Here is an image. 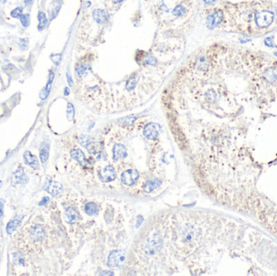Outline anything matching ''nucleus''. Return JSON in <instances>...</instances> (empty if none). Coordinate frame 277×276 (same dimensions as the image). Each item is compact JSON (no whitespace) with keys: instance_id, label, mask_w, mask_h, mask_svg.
<instances>
[{"instance_id":"obj_1","label":"nucleus","mask_w":277,"mask_h":276,"mask_svg":"<svg viewBox=\"0 0 277 276\" xmlns=\"http://www.w3.org/2000/svg\"><path fill=\"white\" fill-rule=\"evenodd\" d=\"M151 12L160 26L180 31L188 28L194 20V0H146Z\"/></svg>"},{"instance_id":"obj_2","label":"nucleus","mask_w":277,"mask_h":276,"mask_svg":"<svg viewBox=\"0 0 277 276\" xmlns=\"http://www.w3.org/2000/svg\"><path fill=\"white\" fill-rule=\"evenodd\" d=\"M108 20L109 15L106 11L101 9H94L84 15L79 26V35L89 42L96 41L104 30Z\"/></svg>"},{"instance_id":"obj_3","label":"nucleus","mask_w":277,"mask_h":276,"mask_svg":"<svg viewBox=\"0 0 277 276\" xmlns=\"http://www.w3.org/2000/svg\"><path fill=\"white\" fill-rule=\"evenodd\" d=\"M274 20V14L268 10L257 11L255 15V24L260 29L266 28L271 24Z\"/></svg>"},{"instance_id":"obj_4","label":"nucleus","mask_w":277,"mask_h":276,"mask_svg":"<svg viewBox=\"0 0 277 276\" xmlns=\"http://www.w3.org/2000/svg\"><path fill=\"white\" fill-rule=\"evenodd\" d=\"M126 262V253L124 250H118L110 253L107 261V266L110 268H120Z\"/></svg>"},{"instance_id":"obj_5","label":"nucleus","mask_w":277,"mask_h":276,"mask_svg":"<svg viewBox=\"0 0 277 276\" xmlns=\"http://www.w3.org/2000/svg\"><path fill=\"white\" fill-rule=\"evenodd\" d=\"M224 19V13L221 10H215L207 17V26L208 28H216L222 22Z\"/></svg>"},{"instance_id":"obj_6","label":"nucleus","mask_w":277,"mask_h":276,"mask_svg":"<svg viewBox=\"0 0 277 276\" xmlns=\"http://www.w3.org/2000/svg\"><path fill=\"white\" fill-rule=\"evenodd\" d=\"M140 174L137 170L127 169L121 175V181L127 185H132L138 180Z\"/></svg>"},{"instance_id":"obj_7","label":"nucleus","mask_w":277,"mask_h":276,"mask_svg":"<svg viewBox=\"0 0 277 276\" xmlns=\"http://www.w3.org/2000/svg\"><path fill=\"white\" fill-rule=\"evenodd\" d=\"M116 177L115 170L111 166H107L105 168L100 170L99 179L102 182H110Z\"/></svg>"},{"instance_id":"obj_8","label":"nucleus","mask_w":277,"mask_h":276,"mask_svg":"<svg viewBox=\"0 0 277 276\" xmlns=\"http://www.w3.org/2000/svg\"><path fill=\"white\" fill-rule=\"evenodd\" d=\"M144 135L148 139L155 140L159 137V131L157 128V125L155 123H149L145 126L144 129Z\"/></svg>"},{"instance_id":"obj_9","label":"nucleus","mask_w":277,"mask_h":276,"mask_svg":"<svg viewBox=\"0 0 277 276\" xmlns=\"http://www.w3.org/2000/svg\"><path fill=\"white\" fill-rule=\"evenodd\" d=\"M45 189L52 195H57L63 190V185L55 181H48L45 185Z\"/></svg>"},{"instance_id":"obj_10","label":"nucleus","mask_w":277,"mask_h":276,"mask_svg":"<svg viewBox=\"0 0 277 276\" xmlns=\"http://www.w3.org/2000/svg\"><path fill=\"white\" fill-rule=\"evenodd\" d=\"M12 181L14 184H25L29 181V177L25 175L24 168L20 167L12 174Z\"/></svg>"},{"instance_id":"obj_11","label":"nucleus","mask_w":277,"mask_h":276,"mask_svg":"<svg viewBox=\"0 0 277 276\" xmlns=\"http://www.w3.org/2000/svg\"><path fill=\"white\" fill-rule=\"evenodd\" d=\"M24 160L25 164L30 166L31 168H33L34 169L39 168V162H38L37 157L32 154L29 151H26L24 152Z\"/></svg>"},{"instance_id":"obj_12","label":"nucleus","mask_w":277,"mask_h":276,"mask_svg":"<svg viewBox=\"0 0 277 276\" xmlns=\"http://www.w3.org/2000/svg\"><path fill=\"white\" fill-rule=\"evenodd\" d=\"M105 7L109 11H116L120 8L127 0H103Z\"/></svg>"},{"instance_id":"obj_13","label":"nucleus","mask_w":277,"mask_h":276,"mask_svg":"<svg viewBox=\"0 0 277 276\" xmlns=\"http://www.w3.org/2000/svg\"><path fill=\"white\" fill-rule=\"evenodd\" d=\"M71 156L75 160H76L81 166L85 165L87 164V159L84 152L80 149H75L71 152Z\"/></svg>"},{"instance_id":"obj_14","label":"nucleus","mask_w":277,"mask_h":276,"mask_svg":"<svg viewBox=\"0 0 277 276\" xmlns=\"http://www.w3.org/2000/svg\"><path fill=\"white\" fill-rule=\"evenodd\" d=\"M113 156L114 160H118L121 157L126 156V148L122 144H115L113 149Z\"/></svg>"},{"instance_id":"obj_15","label":"nucleus","mask_w":277,"mask_h":276,"mask_svg":"<svg viewBox=\"0 0 277 276\" xmlns=\"http://www.w3.org/2000/svg\"><path fill=\"white\" fill-rule=\"evenodd\" d=\"M53 79H54V73L52 71L50 72V75H49V80L46 83V87H44L42 91L40 92V97L42 100H45L47 98V96H49V93H50V89H51V85L53 83Z\"/></svg>"},{"instance_id":"obj_16","label":"nucleus","mask_w":277,"mask_h":276,"mask_svg":"<svg viewBox=\"0 0 277 276\" xmlns=\"http://www.w3.org/2000/svg\"><path fill=\"white\" fill-rule=\"evenodd\" d=\"M65 217L67 223H69V224L74 223L76 220L77 217H78V212H77L76 209L74 208V207H68L66 210Z\"/></svg>"},{"instance_id":"obj_17","label":"nucleus","mask_w":277,"mask_h":276,"mask_svg":"<svg viewBox=\"0 0 277 276\" xmlns=\"http://www.w3.org/2000/svg\"><path fill=\"white\" fill-rule=\"evenodd\" d=\"M22 219H23V215H20V216L17 215L16 217H15V219H14L13 220H11V221L9 222L7 226V233H8V234H11V233H13L14 231L16 229V228H17V227L20 224V223H21Z\"/></svg>"},{"instance_id":"obj_18","label":"nucleus","mask_w":277,"mask_h":276,"mask_svg":"<svg viewBox=\"0 0 277 276\" xmlns=\"http://www.w3.org/2000/svg\"><path fill=\"white\" fill-rule=\"evenodd\" d=\"M31 237L33 238L34 241H40L43 239L45 237V230L41 226H35L32 229L31 232Z\"/></svg>"},{"instance_id":"obj_19","label":"nucleus","mask_w":277,"mask_h":276,"mask_svg":"<svg viewBox=\"0 0 277 276\" xmlns=\"http://www.w3.org/2000/svg\"><path fill=\"white\" fill-rule=\"evenodd\" d=\"M84 211H85V213L89 216H92L94 215L95 214H96L98 212V207L97 205L93 202H89L88 203H87L85 206V208H84Z\"/></svg>"},{"instance_id":"obj_20","label":"nucleus","mask_w":277,"mask_h":276,"mask_svg":"<svg viewBox=\"0 0 277 276\" xmlns=\"http://www.w3.org/2000/svg\"><path fill=\"white\" fill-rule=\"evenodd\" d=\"M264 77L266 78L267 80L274 81L277 79V70L274 67H270L265 71L264 73Z\"/></svg>"},{"instance_id":"obj_21","label":"nucleus","mask_w":277,"mask_h":276,"mask_svg":"<svg viewBox=\"0 0 277 276\" xmlns=\"http://www.w3.org/2000/svg\"><path fill=\"white\" fill-rule=\"evenodd\" d=\"M40 158L42 163H46L49 158V145L43 144L40 150Z\"/></svg>"},{"instance_id":"obj_22","label":"nucleus","mask_w":277,"mask_h":276,"mask_svg":"<svg viewBox=\"0 0 277 276\" xmlns=\"http://www.w3.org/2000/svg\"><path fill=\"white\" fill-rule=\"evenodd\" d=\"M38 20H39V24H38V30L42 31V29L45 28V27L46 26L47 24V18H46V14L42 12V11H39L38 13Z\"/></svg>"},{"instance_id":"obj_23","label":"nucleus","mask_w":277,"mask_h":276,"mask_svg":"<svg viewBox=\"0 0 277 276\" xmlns=\"http://www.w3.org/2000/svg\"><path fill=\"white\" fill-rule=\"evenodd\" d=\"M160 182L158 181L154 180V181H147V183L145 184V186H144V191L146 193H150L151 191H153V189H155L157 187L159 186Z\"/></svg>"},{"instance_id":"obj_24","label":"nucleus","mask_w":277,"mask_h":276,"mask_svg":"<svg viewBox=\"0 0 277 276\" xmlns=\"http://www.w3.org/2000/svg\"><path fill=\"white\" fill-rule=\"evenodd\" d=\"M20 20L21 22L22 25L24 28H26L30 24V15L29 14H24V15L22 14L20 16Z\"/></svg>"},{"instance_id":"obj_25","label":"nucleus","mask_w":277,"mask_h":276,"mask_svg":"<svg viewBox=\"0 0 277 276\" xmlns=\"http://www.w3.org/2000/svg\"><path fill=\"white\" fill-rule=\"evenodd\" d=\"M67 118L69 121L72 120L74 117V107L71 103H68L67 104Z\"/></svg>"},{"instance_id":"obj_26","label":"nucleus","mask_w":277,"mask_h":276,"mask_svg":"<svg viewBox=\"0 0 277 276\" xmlns=\"http://www.w3.org/2000/svg\"><path fill=\"white\" fill-rule=\"evenodd\" d=\"M22 11H23V7H16V8L14 9L13 11H11V15L13 18H20V15H22Z\"/></svg>"},{"instance_id":"obj_27","label":"nucleus","mask_w":277,"mask_h":276,"mask_svg":"<svg viewBox=\"0 0 277 276\" xmlns=\"http://www.w3.org/2000/svg\"><path fill=\"white\" fill-rule=\"evenodd\" d=\"M4 204L5 201L4 199L1 198L0 199V218L3 215V211H4Z\"/></svg>"},{"instance_id":"obj_28","label":"nucleus","mask_w":277,"mask_h":276,"mask_svg":"<svg viewBox=\"0 0 277 276\" xmlns=\"http://www.w3.org/2000/svg\"><path fill=\"white\" fill-rule=\"evenodd\" d=\"M20 45L22 47V49H27V47L29 46V42H28L27 39H20Z\"/></svg>"},{"instance_id":"obj_29","label":"nucleus","mask_w":277,"mask_h":276,"mask_svg":"<svg viewBox=\"0 0 277 276\" xmlns=\"http://www.w3.org/2000/svg\"><path fill=\"white\" fill-rule=\"evenodd\" d=\"M60 59H61V55H52L51 56V59H52V61L55 63V64H58L60 61Z\"/></svg>"},{"instance_id":"obj_30","label":"nucleus","mask_w":277,"mask_h":276,"mask_svg":"<svg viewBox=\"0 0 277 276\" xmlns=\"http://www.w3.org/2000/svg\"><path fill=\"white\" fill-rule=\"evenodd\" d=\"M265 45H266L267 47H273V42L271 38L270 37H267L265 39Z\"/></svg>"},{"instance_id":"obj_31","label":"nucleus","mask_w":277,"mask_h":276,"mask_svg":"<svg viewBox=\"0 0 277 276\" xmlns=\"http://www.w3.org/2000/svg\"><path fill=\"white\" fill-rule=\"evenodd\" d=\"M67 80H68V83L70 84V86H72V79H71V77L70 76V75L67 74Z\"/></svg>"},{"instance_id":"obj_32","label":"nucleus","mask_w":277,"mask_h":276,"mask_svg":"<svg viewBox=\"0 0 277 276\" xmlns=\"http://www.w3.org/2000/svg\"><path fill=\"white\" fill-rule=\"evenodd\" d=\"M48 200H49L48 197H46V198H44L43 199H42V202H39V205H40V206H41V205H43L44 203H46V202H47V201H48Z\"/></svg>"},{"instance_id":"obj_33","label":"nucleus","mask_w":277,"mask_h":276,"mask_svg":"<svg viewBox=\"0 0 277 276\" xmlns=\"http://www.w3.org/2000/svg\"><path fill=\"white\" fill-rule=\"evenodd\" d=\"M207 4H213L214 2H216V0H203Z\"/></svg>"},{"instance_id":"obj_34","label":"nucleus","mask_w":277,"mask_h":276,"mask_svg":"<svg viewBox=\"0 0 277 276\" xmlns=\"http://www.w3.org/2000/svg\"><path fill=\"white\" fill-rule=\"evenodd\" d=\"M32 2H33V0H24V3H25V5L31 4Z\"/></svg>"},{"instance_id":"obj_35","label":"nucleus","mask_w":277,"mask_h":276,"mask_svg":"<svg viewBox=\"0 0 277 276\" xmlns=\"http://www.w3.org/2000/svg\"><path fill=\"white\" fill-rule=\"evenodd\" d=\"M64 94H65L66 96H67V95H69V89H68L67 87H66L65 88V92H64Z\"/></svg>"},{"instance_id":"obj_36","label":"nucleus","mask_w":277,"mask_h":276,"mask_svg":"<svg viewBox=\"0 0 277 276\" xmlns=\"http://www.w3.org/2000/svg\"><path fill=\"white\" fill-rule=\"evenodd\" d=\"M1 186H2V181H0V188H1Z\"/></svg>"},{"instance_id":"obj_37","label":"nucleus","mask_w":277,"mask_h":276,"mask_svg":"<svg viewBox=\"0 0 277 276\" xmlns=\"http://www.w3.org/2000/svg\"><path fill=\"white\" fill-rule=\"evenodd\" d=\"M275 56L277 57V53H275Z\"/></svg>"}]
</instances>
